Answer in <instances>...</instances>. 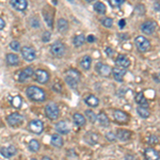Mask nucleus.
<instances>
[{
  "mask_svg": "<svg viewBox=\"0 0 160 160\" xmlns=\"http://www.w3.org/2000/svg\"><path fill=\"white\" fill-rule=\"evenodd\" d=\"M26 94L32 102H44L46 99V94L42 89L35 86H30L26 90Z\"/></svg>",
  "mask_w": 160,
  "mask_h": 160,
  "instance_id": "f257e3e1",
  "label": "nucleus"
},
{
  "mask_svg": "<svg viewBox=\"0 0 160 160\" xmlns=\"http://www.w3.org/2000/svg\"><path fill=\"white\" fill-rule=\"evenodd\" d=\"M135 44L140 52H145L151 48V42L146 38L142 37V35H139V37L135 38Z\"/></svg>",
  "mask_w": 160,
  "mask_h": 160,
  "instance_id": "f03ea898",
  "label": "nucleus"
},
{
  "mask_svg": "<svg viewBox=\"0 0 160 160\" xmlns=\"http://www.w3.org/2000/svg\"><path fill=\"white\" fill-rule=\"evenodd\" d=\"M45 113L47 118H50V120H57L59 118V114H60V110H59V107L55 102H50V104L46 105Z\"/></svg>",
  "mask_w": 160,
  "mask_h": 160,
  "instance_id": "7ed1b4c3",
  "label": "nucleus"
},
{
  "mask_svg": "<svg viewBox=\"0 0 160 160\" xmlns=\"http://www.w3.org/2000/svg\"><path fill=\"white\" fill-rule=\"evenodd\" d=\"M20 53H22V59L27 62L34 61L35 57H37L34 48L31 47V46H24V47H22L20 48Z\"/></svg>",
  "mask_w": 160,
  "mask_h": 160,
  "instance_id": "20e7f679",
  "label": "nucleus"
},
{
  "mask_svg": "<svg viewBox=\"0 0 160 160\" xmlns=\"http://www.w3.org/2000/svg\"><path fill=\"white\" fill-rule=\"evenodd\" d=\"M7 122L11 127H17V126H20L24 123V117L17 112L12 113L7 118Z\"/></svg>",
  "mask_w": 160,
  "mask_h": 160,
  "instance_id": "39448f33",
  "label": "nucleus"
},
{
  "mask_svg": "<svg viewBox=\"0 0 160 160\" xmlns=\"http://www.w3.org/2000/svg\"><path fill=\"white\" fill-rule=\"evenodd\" d=\"M50 52L57 58H61L65 53V46L62 42H55L50 47Z\"/></svg>",
  "mask_w": 160,
  "mask_h": 160,
  "instance_id": "423d86ee",
  "label": "nucleus"
},
{
  "mask_svg": "<svg viewBox=\"0 0 160 160\" xmlns=\"http://www.w3.org/2000/svg\"><path fill=\"white\" fill-rule=\"evenodd\" d=\"M28 128L31 132L35 133V135H41L44 130V124L42 121L40 120H32L30 121L29 125H28Z\"/></svg>",
  "mask_w": 160,
  "mask_h": 160,
  "instance_id": "0eeeda50",
  "label": "nucleus"
},
{
  "mask_svg": "<svg viewBox=\"0 0 160 160\" xmlns=\"http://www.w3.org/2000/svg\"><path fill=\"white\" fill-rule=\"evenodd\" d=\"M34 79L37 80L38 83L44 84L46 82H48V80H49V74L45 69L38 68L34 72Z\"/></svg>",
  "mask_w": 160,
  "mask_h": 160,
  "instance_id": "6e6552de",
  "label": "nucleus"
},
{
  "mask_svg": "<svg viewBox=\"0 0 160 160\" xmlns=\"http://www.w3.org/2000/svg\"><path fill=\"white\" fill-rule=\"evenodd\" d=\"M33 75H34V69L32 68H30V66H28V68H25L24 69H22V71L19 72L18 75L16 76V79H17V81H19V82H24L29 78V77L33 76Z\"/></svg>",
  "mask_w": 160,
  "mask_h": 160,
  "instance_id": "1a4fd4ad",
  "label": "nucleus"
},
{
  "mask_svg": "<svg viewBox=\"0 0 160 160\" xmlns=\"http://www.w3.org/2000/svg\"><path fill=\"white\" fill-rule=\"evenodd\" d=\"M55 129L58 131L60 135H68L71 131V126L66 121H60L55 125Z\"/></svg>",
  "mask_w": 160,
  "mask_h": 160,
  "instance_id": "9d476101",
  "label": "nucleus"
},
{
  "mask_svg": "<svg viewBox=\"0 0 160 160\" xmlns=\"http://www.w3.org/2000/svg\"><path fill=\"white\" fill-rule=\"evenodd\" d=\"M0 154L4 158H10V157H13L17 154V148L14 145H12V144L8 146H3V148H0Z\"/></svg>",
  "mask_w": 160,
  "mask_h": 160,
  "instance_id": "9b49d317",
  "label": "nucleus"
},
{
  "mask_svg": "<svg viewBox=\"0 0 160 160\" xmlns=\"http://www.w3.org/2000/svg\"><path fill=\"white\" fill-rule=\"evenodd\" d=\"M156 27H157L156 22H152V20H148V22H143V24L141 25V30L144 34L149 35V34H152L155 30H156Z\"/></svg>",
  "mask_w": 160,
  "mask_h": 160,
  "instance_id": "f8f14e48",
  "label": "nucleus"
},
{
  "mask_svg": "<svg viewBox=\"0 0 160 160\" xmlns=\"http://www.w3.org/2000/svg\"><path fill=\"white\" fill-rule=\"evenodd\" d=\"M96 71H97V73L102 77H109L111 73H112L111 66H109L108 64H102V63H97Z\"/></svg>",
  "mask_w": 160,
  "mask_h": 160,
  "instance_id": "ddd939ff",
  "label": "nucleus"
},
{
  "mask_svg": "<svg viewBox=\"0 0 160 160\" xmlns=\"http://www.w3.org/2000/svg\"><path fill=\"white\" fill-rule=\"evenodd\" d=\"M113 118L118 123H127L129 121V117L127 113H125L122 110H114L113 112Z\"/></svg>",
  "mask_w": 160,
  "mask_h": 160,
  "instance_id": "4468645a",
  "label": "nucleus"
},
{
  "mask_svg": "<svg viewBox=\"0 0 160 160\" xmlns=\"http://www.w3.org/2000/svg\"><path fill=\"white\" fill-rule=\"evenodd\" d=\"M115 63H117L118 68H129V65H130V60L127 56L120 55V56H118L117 60H115Z\"/></svg>",
  "mask_w": 160,
  "mask_h": 160,
  "instance_id": "2eb2a0df",
  "label": "nucleus"
},
{
  "mask_svg": "<svg viewBox=\"0 0 160 160\" xmlns=\"http://www.w3.org/2000/svg\"><path fill=\"white\" fill-rule=\"evenodd\" d=\"M144 157L146 160H158L160 155L158 152L153 148H148L144 152Z\"/></svg>",
  "mask_w": 160,
  "mask_h": 160,
  "instance_id": "dca6fc26",
  "label": "nucleus"
},
{
  "mask_svg": "<svg viewBox=\"0 0 160 160\" xmlns=\"http://www.w3.org/2000/svg\"><path fill=\"white\" fill-rule=\"evenodd\" d=\"M11 6L14 8L16 11L22 12L27 9L28 7V2L26 0H12L11 1Z\"/></svg>",
  "mask_w": 160,
  "mask_h": 160,
  "instance_id": "f3484780",
  "label": "nucleus"
},
{
  "mask_svg": "<svg viewBox=\"0 0 160 160\" xmlns=\"http://www.w3.org/2000/svg\"><path fill=\"white\" fill-rule=\"evenodd\" d=\"M112 74H113V77H114V79L117 80V81L122 82L123 78H124V75L126 74V69L115 66V68H112Z\"/></svg>",
  "mask_w": 160,
  "mask_h": 160,
  "instance_id": "a211bd4d",
  "label": "nucleus"
},
{
  "mask_svg": "<svg viewBox=\"0 0 160 160\" xmlns=\"http://www.w3.org/2000/svg\"><path fill=\"white\" fill-rule=\"evenodd\" d=\"M115 137H117V140L120 141H127L130 139L131 137V132L129 130H126V129H118L115 133Z\"/></svg>",
  "mask_w": 160,
  "mask_h": 160,
  "instance_id": "6ab92c4d",
  "label": "nucleus"
},
{
  "mask_svg": "<svg viewBox=\"0 0 160 160\" xmlns=\"http://www.w3.org/2000/svg\"><path fill=\"white\" fill-rule=\"evenodd\" d=\"M50 143L52 146H55L57 148H60L63 146V139L61 138L60 135L55 133V135H51L50 137Z\"/></svg>",
  "mask_w": 160,
  "mask_h": 160,
  "instance_id": "aec40b11",
  "label": "nucleus"
},
{
  "mask_svg": "<svg viewBox=\"0 0 160 160\" xmlns=\"http://www.w3.org/2000/svg\"><path fill=\"white\" fill-rule=\"evenodd\" d=\"M84 102L89 106V107H92V108H95V107H97L99 104V99L97 98L95 95H92V94H90V95H88V96L84 98Z\"/></svg>",
  "mask_w": 160,
  "mask_h": 160,
  "instance_id": "412c9836",
  "label": "nucleus"
},
{
  "mask_svg": "<svg viewBox=\"0 0 160 160\" xmlns=\"http://www.w3.org/2000/svg\"><path fill=\"white\" fill-rule=\"evenodd\" d=\"M136 102L139 105V107H143V108H148V99L145 98L143 92H139L136 95Z\"/></svg>",
  "mask_w": 160,
  "mask_h": 160,
  "instance_id": "4be33fe9",
  "label": "nucleus"
},
{
  "mask_svg": "<svg viewBox=\"0 0 160 160\" xmlns=\"http://www.w3.org/2000/svg\"><path fill=\"white\" fill-rule=\"evenodd\" d=\"M97 121H98L99 125L102 126V127H107V126L110 125V121H109V118L107 117L105 112H99L97 114Z\"/></svg>",
  "mask_w": 160,
  "mask_h": 160,
  "instance_id": "5701e85b",
  "label": "nucleus"
},
{
  "mask_svg": "<svg viewBox=\"0 0 160 160\" xmlns=\"http://www.w3.org/2000/svg\"><path fill=\"white\" fill-rule=\"evenodd\" d=\"M84 141L90 145H94V144H96L98 142V136L94 132H88L84 136Z\"/></svg>",
  "mask_w": 160,
  "mask_h": 160,
  "instance_id": "b1692460",
  "label": "nucleus"
},
{
  "mask_svg": "<svg viewBox=\"0 0 160 160\" xmlns=\"http://www.w3.org/2000/svg\"><path fill=\"white\" fill-rule=\"evenodd\" d=\"M91 64H92V58L90 56H84L81 59V61H80V66L84 71H89L91 68Z\"/></svg>",
  "mask_w": 160,
  "mask_h": 160,
  "instance_id": "393cba45",
  "label": "nucleus"
},
{
  "mask_svg": "<svg viewBox=\"0 0 160 160\" xmlns=\"http://www.w3.org/2000/svg\"><path fill=\"white\" fill-rule=\"evenodd\" d=\"M6 60H7V63L9 64V65H17V64L19 63V58L17 55H15V53H8L6 56Z\"/></svg>",
  "mask_w": 160,
  "mask_h": 160,
  "instance_id": "a878e982",
  "label": "nucleus"
},
{
  "mask_svg": "<svg viewBox=\"0 0 160 160\" xmlns=\"http://www.w3.org/2000/svg\"><path fill=\"white\" fill-rule=\"evenodd\" d=\"M57 27H58V31L61 33H64L68 30V22L66 19L64 18H60L57 22Z\"/></svg>",
  "mask_w": 160,
  "mask_h": 160,
  "instance_id": "bb28decb",
  "label": "nucleus"
},
{
  "mask_svg": "<svg viewBox=\"0 0 160 160\" xmlns=\"http://www.w3.org/2000/svg\"><path fill=\"white\" fill-rule=\"evenodd\" d=\"M65 82L68 84V87H71L72 89H76L78 87V83H79V79L75 78V77H72L69 75H65Z\"/></svg>",
  "mask_w": 160,
  "mask_h": 160,
  "instance_id": "cd10ccee",
  "label": "nucleus"
},
{
  "mask_svg": "<svg viewBox=\"0 0 160 160\" xmlns=\"http://www.w3.org/2000/svg\"><path fill=\"white\" fill-rule=\"evenodd\" d=\"M28 148H29L31 152H33V153H37L41 148L40 142H38L37 139H32V140H30V142L28 143Z\"/></svg>",
  "mask_w": 160,
  "mask_h": 160,
  "instance_id": "c85d7f7f",
  "label": "nucleus"
},
{
  "mask_svg": "<svg viewBox=\"0 0 160 160\" xmlns=\"http://www.w3.org/2000/svg\"><path fill=\"white\" fill-rule=\"evenodd\" d=\"M73 121L75 122V124L78 126H83L86 124V118L81 114V113H74L73 115Z\"/></svg>",
  "mask_w": 160,
  "mask_h": 160,
  "instance_id": "c756f323",
  "label": "nucleus"
},
{
  "mask_svg": "<svg viewBox=\"0 0 160 160\" xmlns=\"http://www.w3.org/2000/svg\"><path fill=\"white\" fill-rule=\"evenodd\" d=\"M86 37H84L83 34H78V35H75L73 42H74V45L76 46V47H80V46H82L86 42Z\"/></svg>",
  "mask_w": 160,
  "mask_h": 160,
  "instance_id": "7c9ffc66",
  "label": "nucleus"
},
{
  "mask_svg": "<svg viewBox=\"0 0 160 160\" xmlns=\"http://www.w3.org/2000/svg\"><path fill=\"white\" fill-rule=\"evenodd\" d=\"M137 112H138V114L140 115L142 118H149V115H151V113H149L148 108L138 107L137 108Z\"/></svg>",
  "mask_w": 160,
  "mask_h": 160,
  "instance_id": "2f4dec72",
  "label": "nucleus"
},
{
  "mask_svg": "<svg viewBox=\"0 0 160 160\" xmlns=\"http://www.w3.org/2000/svg\"><path fill=\"white\" fill-rule=\"evenodd\" d=\"M11 104L14 108H16V109H19L20 107H22V98L19 96V95H16V96H14L11 100Z\"/></svg>",
  "mask_w": 160,
  "mask_h": 160,
  "instance_id": "473e14b6",
  "label": "nucleus"
},
{
  "mask_svg": "<svg viewBox=\"0 0 160 160\" xmlns=\"http://www.w3.org/2000/svg\"><path fill=\"white\" fill-rule=\"evenodd\" d=\"M94 10L99 14H105L106 13V6L102 2H95L94 3Z\"/></svg>",
  "mask_w": 160,
  "mask_h": 160,
  "instance_id": "72a5a7b5",
  "label": "nucleus"
},
{
  "mask_svg": "<svg viewBox=\"0 0 160 160\" xmlns=\"http://www.w3.org/2000/svg\"><path fill=\"white\" fill-rule=\"evenodd\" d=\"M86 118L91 123H95L97 121V115L95 114L94 111H92V110H86Z\"/></svg>",
  "mask_w": 160,
  "mask_h": 160,
  "instance_id": "f704fd0d",
  "label": "nucleus"
},
{
  "mask_svg": "<svg viewBox=\"0 0 160 160\" xmlns=\"http://www.w3.org/2000/svg\"><path fill=\"white\" fill-rule=\"evenodd\" d=\"M102 24L105 26L106 28H111L113 25V19L110 17H106V18L102 19Z\"/></svg>",
  "mask_w": 160,
  "mask_h": 160,
  "instance_id": "c9c22d12",
  "label": "nucleus"
},
{
  "mask_svg": "<svg viewBox=\"0 0 160 160\" xmlns=\"http://www.w3.org/2000/svg\"><path fill=\"white\" fill-rule=\"evenodd\" d=\"M10 48H11L12 50L14 51H18L20 50V44L18 41H12L11 43H10Z\"/></svg>",
  "mask_w": 160,
  "mask_h": 160,
  "instance_id": "e433bc0d",
  "label": "nucleus"
},
{
  "mask_svg": "<svg viewBox=\"0 0 160 160\" xmlns=\"http://www.w3.org/2000/svg\"><path fill=\"white\" fill-rule=\"evenodd\" d=\"M44 17H45V22L49 27H52V15L50 13H44Z\"/></svg>",
  "mask_w": 160,
  "mask_h": 160,
  "instance_id": "4c0bfd02",
  "label": "nucleus"
},
{
  "mask_svg": "<svg viewBox=\"0 0 160 160\" xmlns=\"http://www.w3.org/2000/svg\"><path fill=\"white\" fill-rule=\"evenodd\" d=\"M124 2H125L124 0H111V1H109V3L112 8H120Z\"/></svg>",
  "mask_w": 160,
  "mask_h": 160,
  "instance_id": "58836bf2",
  "label": "nucleus"
},
{
  "mask_svg": "<svg viewBox=\"0 0 160 160\" xmlns=\"http://www.w3.org/2000/svg\"><path fill=\"white\" fill-rule=\"evenodd\" d=\"M50 38H51V33L49 32V31H45V32L42 34V41H43V42H45V43L49 42Z\"/></svg>",
  "mask_w": 160,
  "mask_h": 160,
  "instance_id": "ea45409f",
  "label": "nucleus"
},
{
  "mask_svg": "<svg viewBox=\"0 0 160 160\" xmlns=\"http://www.w3.org/2000/svg\"><path fill=\"white\" fill-rule=\"evenodd\" d=\"M105 137H106V139H107V140L109 141V142H114L115 140H117V137H115V135L113 132H111V131H110V132L106 133Z\"/></svg>",
  "mask_w": 160,
  "mask_h": 160,
  "instance_id": "a19ab883",
  "label": "nucleus"
},
{
  "mask_svg": "<svg viewBox=\"0 0 160 160\" xmlns=\"http://www.w3.org/2000/svg\"><path fill=\"white\" fill-rule=\"evenodd\" d=\"M148 142L149 144H154V143H157L158 142V138L156 136H151L148 139Z\"/></svg>",
  "mask_w": 160,
  "mask_h": 160,
  "instance_id": "79ce46f5",
  "label": "nucleus"
},
{
  "mask_svg": "<svg viewBox=\"0 0 160 160\" xmlns=\"http://www.w3.org/2000/svg\"><path fill=\"white\" fill-rule=\"evenodd\" d=\"M106 55H107L108 57H112L113 56V49H111L110 47H107L106 48Z\"/></svg>",
  "mask_w": 160,
  "mask_h": 160,
  "instance_id": "37998d69",
  "label": "nucleus"
},
{
  "mask_svg": "<svg viewBox=\"0 0 160 160\" xmlns=\"http://www.w3.org/2000/svg\"><path fill=\"white\" fill-rule=\"evenodd\" d=\"M124 160H138V159H137L133 155H126V156L124 157Z\"/></svg>",
  "mask_w": 160,
  "mask_h": 160,
  "instance_id": "c03bdc74",
  "label": "nucleus"
},
{
  "mask_svg": "<svg viewBox=\"0 0 160 160\" xmlns=\"http://www.w3.org/2000/svg\"><path fill=\"white\" fill-rule=\"evenodd\" d=\"M86 40L88 41V42L92 43V42H94V41H95V37H94V35H92V34H90V35H88V38H86Z\"/></svg>",
  "mask_w": 160,
  "mask_h": 160,
  "instance_id": "a18cd8bd",
  "label": "nucleus"
},
{
  "mask_svg": "<svg viewBox=\"0 0 160 160\" xmlns=\"http://www.w3.org/2000/svg\"><path fill=\"white\" fill-rule=\"evenodd\" d=\"M125 25H126V22H125V19H121L120 22H118V27L122 29V28L125 27Z\"/></svg>",
  "mask_w": 160,
  "mask_h": 160,
  "instance_id": "49530a36",
  "label": "nucleus"
},
{
  "mask_svg": "<svg viewBox=\"0 0 160 160\" xmlns=\"http://www.w3.org/2000/svg\"><path fill=\"white\" fill-rule=\"evenodd\" d=\"M4 27H6V22L0 17V30H2Z\"/></svg>",
  "mask_w": 160,
  "mask_h": 160,
  "instance_id": "de8ad7c7",
  "label": "nucleus"
},
{
  "mask_svg": "<svg viewBox=\"0 0 160 160\" xmlns=\"http://www.w3.org/2000/svg\"><path fill=\"white\" fill-rule=\"evenodd\" d=\"M154 80H155L156 82H159V83H160V73H159V74L154 75Z\"/></svg>",
  "mask_w": 160,
  "mask_h": 160,
  "instance_id": "09e8293b",
  "label": "nucleus"
},
{
  "mask_svg": "<svg viewBox=\"0 0 160 160\" xmlns=\"http://www.w3.org/2000/svg\"><path fill=\"white\" fill-rule=\"evenodd\" d=\"M42 160H51V158H49L48 156H44Z\"/></svg>",
  "mask_w": 160,
  "mask_h": 160,
  "instance_id": "8fccbe9b",
  "label": "nucleus"
},
{
  "mask_svg": "<svg viewBox=\"0 0 160 160\" xmlns=\"http://www.w3.org/2000/svg\"><path fill=\"white\" fill-rule=\"evenodd\" d=\"M31 160H37V159H31Z\"/></svg>",
  "mask_w": 160,
  "mask_h": 160,
  "instance_id": "3c124183",
  "label": "nucleus"
}]
</instances>
